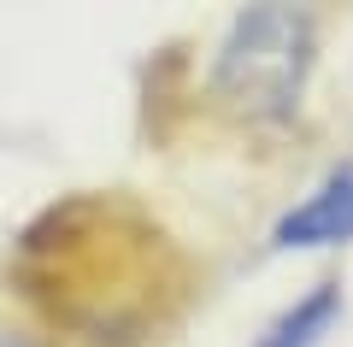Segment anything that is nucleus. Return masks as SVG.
<instances>
[{
  "mask_svg": "<svg viewBox=\"0 0 353 347\" xmlns=\"http://www.w3.org/2000/svg\"><path fill=\"white\" fill-rule=\"evenodd\" d=\"M353 236V165L330 171L318 195H306L294 212H283L277 248H330V241Z\"/></svg>",
  "mask_w": 353,
  "mask_h": 347,
  "instance_id": "2",
  "label": "nucleus"
},
{
  "mask_svg": "<svg viewBox=\"0 0 353 347\" xmlns=\"http://www.w3.org/2000/svg\"><path fill=\"white\" fill-rule=\"evenodd\" d=\"M0 347H30V341H24V335H6V330H0Z\"/></svg>",
  "mask_w": 353,
  "mask_h": 347,
  "instance_id": "4",
  "label": "nucleus"
},
{
  "mask_svg": "<svg viewBox=\"0 0 353 347\" xmlns=\"http://www.w3.org/2000/svg\"><path fill=\"white\" fill-rule=\"evenodd\" d=\"M336 312H341V288H336V283H318L312 295L294 300V306L283 312V318L271 324V330H265L253 347H312L318 335L336 324Z\"/></svg>",
  "mask_w": 353,
  "mask_h": 347,
  "instance_id": "3",
  "label": "nucleus"
},
{
  "mask_svg": "<svg viewBox=\"0 0 353 347\" xmlns=\"http://www.w3.org/2000/svg\"><path fill=\"white\" fill-rule=\"evenodd\" d=\"M312 71V18L301 6H253L218 48V95L248 118H289Z\"/></svg>",
  "mask_w": 353,
  "mask_h": 347,
  "instance_id": "1",
  "label": "nucleus"
}]
</instances>
